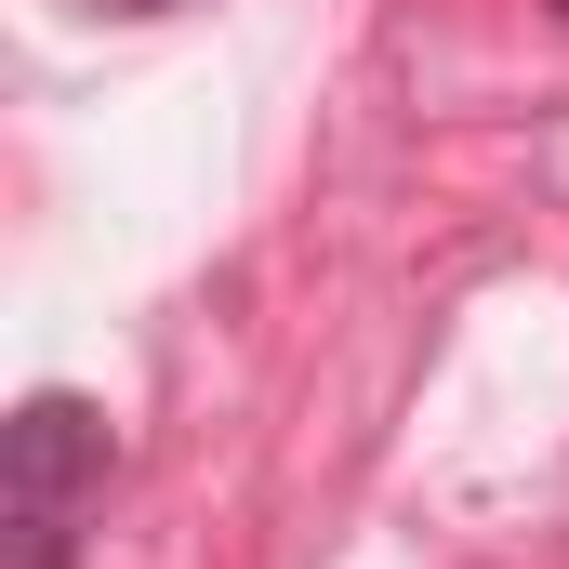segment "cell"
<instances>
[{"label":"cell","instance_id":"cell-1","mask_svg":"<svg viewBox=\"0 0 569 569\" xmlns=\"http://www.w3.org/2000/svg\"><path fill=\"white\" fill-rule=\"evenodd\" d=\"M107 463H120L107 411L67 398V385H40L0 425V569H80V530L107 503Z\"/></svg>","mask_w":569,"mask_h":569},{"label":"cell","instance_id":"cell-2","mask_svg":"<svg viewBox=\"0 0 569 569\" xmlns=\"http://www.w3.org/2000/svg\"><path fill=\"white\" fill-rule=\"evenodd\" d=\"M120 13H159V0H120Z\"/></svg>","mask_w":569,"mask_h":569}]
</instances>
